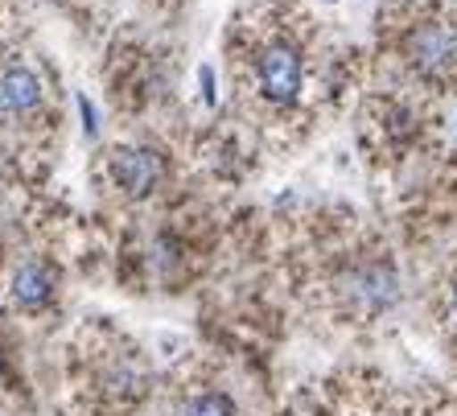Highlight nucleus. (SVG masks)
I'll return each mask as SVG.
<instances>
[{
	"instance_id": "7",
	"label": "nucleus",
	"mask_w": 457,
	"mask_h": 416,
	"mask_svg": "<svg viewBox=\"0 0 457 416\" xmlns=\"http://www.w3.org/2000/svg\"><path fill=\"white\" fill-rule=\"evenodd\" d=\"M453 318H457V280H453Z\"/></svg>"
},
{
	"instance_id": "1",
	"label": "nucleus",
	"mask_w": 457,
	"mask_h": 416,
	"mask_svg": "<svg viewBox=\"0 0 457 416\" xmlns=\"http://www.w3.org/2000/svg\"><path fill=\"white\" fill-rule=\"evenodd\" d=\"M313 33L293 4H264L231 33V79L252 120H297L313 79Z\"/></svg>"
},
{
	"instance_id": "5",
	"label": "nucleus",
	"mask_w": 457,
	"mask_h": 416,
	"mask_svg": "<svg viewBox=\"0 0 457 416\" xmlns=\"http://www.w3.org/2000/svg\"><path fill=\"white\" fill-rule=\"evenodd\" d=\"M161 178V161L149 149H112V186L128 198L149 194Z\"/></svg>"
},
{
	"instance_id": "3",
	"label": "nucleus",
	"mask_w": 457,
	"mask_h": 416,
	"mask_svg": "<svg viewBox=\"0 0 457 416\" xmlns=\"http://www.w3.org/2000/svg\"><path fill=\"white\" fill-rule=\"evenodd\" d=\"M149 408L157 416H239L235 395L223 384H214L211 375L181 371L165 379L161 392H153Z\"/></svg>"
},
{
	"instance_id": "6",
	"label": "nucleus",
	"mask_w": 457,
	"mask_h": 416,
	"mask_svg": "<svg viewBox=\"0 0 457 416\" xmlns=\"http://www.w3.org/2000/svg\"><path fill=\"white\" fill-rule=\"evenodd\" d=\"M0 104H4V112H12V116H29V112H37V104H42V83H37L25 66H9L4 79H0Z\"/></svg>"
},
{
	"instance_id": "4",
	"label": "nucleus",
	"mask_w": 457,
	"mask_h": 416,
	"mask_svg": "<svg viewBox=\"0 0 457 416\" xmlns=\"http://www.w3.org/2000/svg\"><path fill=\"white\" fill-rule=\"evenodd\" d=\"M12 305L21 313H42L58 297V268L50 260H25L12 277Z\"/></svg>"
},
{
	"instance_id": "2",
	"label": "nucleus",
	"mask_w": 457,
	"mask_h": 416,
	"mask_svg": "<svg viewBox=\"0 0 457 416\" xmlns=\"http://www.w3.org/2000/svg\"><path fill=\"white\" fill-rule=\"evenodd\" d=\"M400 58L433 91H457V21L420 17L400 37Z\"/></svg>"
},
{
	"instance_id": "8",
	"label": "nucleus",
	"mask_w": 457,
	"mask_h": 416,
	"mask_svg": "<svg viewBox=\"0 0 457 416\" xmlns=\"http://www.w3.org/2000/svg\"><path fill=\"white\" fill-rule=\"evenodd\" d=\"M0 107H4V104H0Z\"/></svg>"
}]
</instances>
